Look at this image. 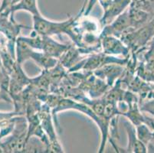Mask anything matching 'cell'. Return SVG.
Wrapping results in <instances>:
<instances>
[{"mask_svg":"<svg viewBox=\"0 0 154 153\" xmlns=\"http://www.w3.org/2000/svg\"><path fill=\"white\" fill-rule=\"evenodd\" d=\"M136 134L138 139L147 146L154 139V133L145 123L135 126Z\"/></svg>","mask_w":154,"mask_h":153,"instance_id":"12","label":"cell"},{"mask_svg":"<svg viewBox=\"0 0 154 153\" xmlns=\"http://www.w3.org/2000/svg\"><path fill=\"white\" fill-rule=\"evenodd\" d=\"M71 46V44H64L51 38L49 36H42L41 50L45 54L54 58L59 59L63 53Z\"/></svg>","mask_w":154,"mask_h":153,"instance_id":"7","label":"cell"},{"mask_svg":"<svg viewBox=\"0 0 154 153\" xmlns=\"http://www.w3.org/2000/svg\"><path fill=\"white\" fill-rule=\"evenodd\" d=\"M2 0H0V7H1V5H2Z\"/></svg>","mask_w":154,"mask_h":153,"instance_id":"16","label":"cell"},{"mask_svg":"<svg viewBox=\"0 0 154 153\" xmlns=\"http://www.w3.org/2000/svg\"><path fill=\"white\" fill-rule=\"evenodd\" d=\"M19 1H20V0H12V2H11V5H14V4H15V3H17V2H19Z\"/></svg>","mask_w":154,"mask_h":153,"instance_id":"15","label":"cell"},{"mask_svg":"<svg viewBox=\"0 0 154 153\" xmlns=\"http://www.w3.org/2000/svg\"><path fill=\"white\" fill-rule=\"evenodd\" d=\"M11 2H12V0H2V5H1V7H0V13L10 6Z\"/></svg>","mask_w":154,"mask_h":153,"instance_id":"13","label":"cell"},{"mask_svg":"<svg viewBox=\"0 0 154 153\" xmlns=\"http://www.w3.org/2000/svg\"><path fill=\"white\" fill-rule=\"evenodd\" d=\"M81 54L82 52L80 49L77 46H73L71 44V46L59 57V63L63 67L70 70L80 61H82Z\"/></svg>","mask_w":154,"mask_h":153,"instance_id":"10","label":"cell"},{"mask_svg":"<svg viewBox=\"0 0 154 153\" xmlns=\"http://www.w3.org/2000/svg\"><path fill=\"white\" fill-rule=\"evenodd\" d=\"M18 11H26L32 14V16L41 14L38 6V0H20L17 3L10 5L0 14L9 16V15H14Z\"/></svg>","mask_w":154,"mask_h":153,"instance_id":"8","label":"cell"},{"mask_svg":"<svg viewBox=\"0 0 154 153\" xmlns=\"http://www.w3.org/2000/svg\"><path fill=\"white\" fill-rule=\"evenodd\" d=\"M126 131L128 136V145L126 148L123 149L117 145L115 148L117 152H134V153H146L147 152V146L144 145L142 142L138 139L136 134V130L134 125L130 122L126 121L124 123Z\"/></svg>","mask_w":154,"mask_h":153,"instance_id":"5","label":"cell"},{"mask_svg":"<svg viewBox=\"0 0 154 153\" xmlns=\"http://www.w3.org/2000/svg\"><path fill=\"white\" fill-rule=\"evenodd\" d=\"M129 15L133 29H137L151 20L152 15L150 12L143 10L142 8H137L131 5L128 8Z\"/></svg>","mask_w":154,"mask_h":153,"instance_id":"9","label":"cell"},{"mask_svg":"<svg viewBox=\"0 0 154 153\" xmlns=\"http://www.w3.org/2000/svg\"><path fill=\"white\" fill-rule=\"evenodd\" d=\"M132 0H112L107 8L103 9V15L100 23L103 25L110 24L116 17L124 12L131 5Z\"/></svg>","mask_w":154,"mask_h":153,"instance_id":"6","label":"cell"},{"mask_svg":"<svg viewBox=\"0 0 154 153\" xmlns=\"http://www.w3.org/2000/svg\"><path fill=\"white\" fill-rule=\"evenodd\" d=\"M100 46L103 53L107 55H122L128 58L130 55V48L121 40V38L114 35H100Z\"/></svg>","mask_w":154,"mask_h":153,"instance_id":"3","label":"cell"},{"mask_svg":"<svg viewBox=\"0 0 154 153\" xmlns=\"http://www.w3.org/2000/svg\"><path fill=\"white\" fill-rule=\"evenodd\" d=\"M152 49H154V38H152V43H151L150 46H149V49H148V50H152Z\"/></svg>","mask_w":154,"mask_h":153,"instance_id":"14","label":"cell"},{"mask_svg":"<svg viewBox=\"0 0 154 153\" xmlns=\"http://www.w3.org/2000/svg\"><path fill=\"white\" fill-rule=\"evenodd\" d=\"M128 59L124 58H117L114 56L107 55L103 52H95L94 54H91L87 58H83L82 61H80L76 65L71 67L69 70L70 72H75L79 70L90 72V71H94L95 70L99 69L103 66L108 64H127Z\"/></svg>","mask_w":154,"mask_h":153,"instance_id":"2","label":"cell"},{"mask_svg":"<svg viewBox=\"0 0 154 153\" xmlns=\"http://www.w3.org/2000/svg\"><path fill=\"white\" fill-rule=\"evenodd\" d=\"M87 1H91V0H87Z\"/></svg>","mask_w":154,"mask_h":153,"instance_id":"17","label":"cell"},{"mask_svg":"<svg viewBox=\"0 0 154 153\" xmlns=\"http://www.w3.org/2000/svg\"><path fill=\"white\" fill-rule=\"evenodd\" d=\"M49 146L38 137L32 136L27 139L24 152H49Z\"/></svg>","mask_w":154,"mask_h":153,"instance_id":"11","label":"cell"},{"mask_svg":"<svg viewBox=\"0 0 154 153\" xmlns=\"http://www.w3.org/2000/svg\"><path fill=\"white\" fill-rule=\"evenodd\" d=\"M125 68L123 64H108L103 66L99 69H97L94 71V74L97 78L103 80L107 83L110 87L113 86L116 81L121 78L124 74Z\"/></svg>","mask_w":154,"mask_h":153,"instance_id":"4","label":"cell"},{"mask_svg":"<svg viewBox=\"0 0 154 153\" xmlns=\"http://www.w3.org/2000/svg\"><path fill=\"white\" fill-rule=\"evenodd\" d=\"M78 15L75 16H71L68 19L62 22H54L49 20L42 16V14L32 16L33 26L32 32L42 36L53 35L61 36L62 34H66L69 35L71 27L76 20Z\"/></svg>","mask_w":154,"mask_h":153,"instance_id":"1","label":"cell"}]
</instances>
